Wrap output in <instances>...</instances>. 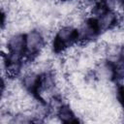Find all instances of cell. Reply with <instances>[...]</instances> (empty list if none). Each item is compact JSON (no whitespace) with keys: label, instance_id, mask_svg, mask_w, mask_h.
<instances>
[{"label":"cell","instance_id":"1","mask_svg":"<svg viewBox=\"0 0 124 124\" xmlns=\"http://www.w3.org/2000/svg\"><path fill=\"white\" fill-rule=\"evenodd\" d=\"M76 44H78V39L75 27L68 24H62L56 29L52 40L53 52L62 53L66 48Z\"/></svg>","mask_w":124,"mask_h":124},{"label":"cell","instance_id":"6","mask_svg":"<svg viewBox=\"0 0 124 124\" xmlns=\"http://www.w3.org/2000/svg\"><path fill=\"white\" fill-rule=\"evenodd\" d=\"M55 114L58 117V119L60 120V122L72 123V122L78 121L74 108H72L69 105H66V104H62L60 106V108L57 109Z\"/></svg>","mask_w":124,"mask_h":124},{"label":"cell","instance_id":"4","mask_svg":"<svg viewBox=\"0 0 124 124\" xmlns=\"http://www.w3.org/2000/svg\"><path fill=\"white\" fill-rule=\"evenodd\" d=\"M94 19L100 34L117 26L122 27V16H119L116 12L109 9L105 10L99 16L94 17Z\"/></svg>","mask_w":124,"mask_h":124},{"label":"cell","instance_id":"3","mask_svg":"<svg viewBox=\"0 0 124 124\" xmlns=\"http://www.w3.org/2000/svg\"><path fill=\"white\" fill-rule=\"evenodd\" d=\"M76 30H77L78 44H79L80 46H85L89 43L94 42L95 39L100 35L95 19L92 17L85 18L76 28Z\"/></svg>","mask_w":124,"mask_h":124},{"label":"cell","instance_id":"7","mask_svg":"<svg viewBox=\"0 0 124 124\" xmlns=\"http://www.w3.org/2000/svg\"><path fill=\"white\" fill-rule=\"evenodd\" d=\"M6 92V80L3 76H0V100L4 97Z\"/></svg>","mask_w":124,"mask_h":124},{"label":"cell","instance_id":"5","mask_svg":"<svg viewBox=\"0 0 124 124\" xmlns=\"http://www.w3.org/2000/svg\"><path fill=\"white\" fill-rule=\"evenodd\" d=\"M40 77H41L40 74L29 68L28 70H25L23 72L22 78L20 79V83L27 92L35 94L40 84Z\"/></svg>","mask_w":124,"mask_h":124},{"label":"cell","instance_id":"9","mask_svg":"<svg viewBox=\"0 0 124 124\" xmlns=\"http://www.w3.org/2000/svg\"><path fill=\"white\" fill-rule=\"evenodd\" d=\"M90 1H97V0H90Z\"/></svg>","mask_w":124,"mask_h":124},{"label":"cell","instance_id":"8","mask_svg":"<svg viewBox=\"0 0 124 124\" xmlns=\"http://www.w3.org/2000/svg\"><path fill=\"white\" fill-rule=\"evenodd\" d=\"M5 24H6V15L4 12L0 11V31L3 30Z\"/></svg>","mask_w":124,"mask_h":124},{"label":"cell","instance_id":"2","mask_svg":"<svg viewBox=\"0 0 124 124\" xmlns=\"http://www.w3.org/2000/svg\"><path fill=\"white\" fill-rule=\"evenodd\" d=\"M25 40V56L29 59L36 58L46 46V38L42 31L31 29L24 34Z\"/></svg>","mask_w":124,"mask_h":124}]
</instances>
